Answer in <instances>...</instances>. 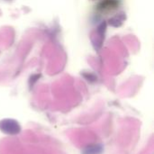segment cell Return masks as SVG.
Returning a JSON list of instances; mask_svg holds the SVG:
<instances>
[{"label": "cell", "mask_w": 154, "mask_h": 154, "mask_svg": "<svg viewBox=\"0 0 154 154\" xmlns=\"http://www.w3.org/2000/svg\"><path fill=\"white\" fill-rule=\"evenodd\" d=\"M103 151V148L99 144H90L85 147L83 154H100Z\"/></svg>", "instance_id": "7a4b0ae2"}, {"label": "cell", "mask_w": 154, "mask_h": 154, "mask_svg": "<svg viewBox=\"0 0 154 154\" xmlns=\"http://www.w3.org/2000/svg\"><path fill=\"white\" fill-rule=\"evenodd\" d=\"M0 130L5 134L14 135L20 133L21 126L14 119H4L0 121Z\"/></svg>", "instance_id": "6da1fadb"}]
</instances>
